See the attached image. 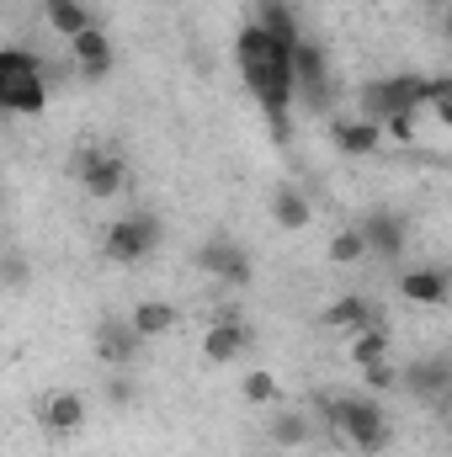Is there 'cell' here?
I'll return each mask as SVG.
<instances>
[{
	"mask_svg": "<svg viewBox=\"0 0 452 457\" xmlns=\"http://www.w3.org/2000/svg\"><path fill=\"white\" fill-rule=\"evenodd\" d=\"M234 64H239V80L250 86V96L261 102V112L282 122L293 107V48L282 37H272L261 21H250L234 37Z\"/></svg>",
	"mask_w": 452,
	"mask_h": 457,
	"instance_id": "cell-1",
	"label": "cell"
},
{
	"mask_svg": "<svg viewBox=\"0 0 452 457\" xmlns=\"http://www.w3.org/2000/svg\"><path fill=\"white\" fill-rule=\"evenodd\" d=\"M448 80L442 75H383V80H367L362 86V117L367 122H383L394 112H426L437 102H448Z\"/></svg>",
	"mask_w": 452,
	"mask_h": 457,
	"instance_id": "cell-2",
	"label": "cell"
},
{
	"mask_svg": "<svg viewBox=\"0 0 452 457\" xmlns=\"http://www.w3.org/2000/svg\"><path fill=\"white\" fill-rule=\"evenodd\" d=\"M320 420H325V431L336 436L340 447H351V453H383L389 447V415H383V404L378 399H362V394H346V399H331V404H320Z\"/></svg>",
	"mask_w": 452,
	"mask_h": 457,
	"instance_id": "cell-3",
	"label": "cell"
},
{
	"mask_svg": "<svg viewBox=\"0 0 452 457\" xmlns=\"http://www.w3.org/2000/svg\"><path fill=\"white\" fill-rule=\"evenodd\" d=\"M48 107V80H43V59L27 48H0V112L38 117Z\"/></svg>",
	"mask_w": 452,
	"mask_h": 457,
	"instance_id": "cell-4",
	"label": "cell"
},
{
	"mask_svg": "<svg viewBox=\"0 0 452 457\" xmlns=\"http://www.w3.org/2000/svg\"><path fill=\"white\" fill-rule=\"evenodd\" d=\"M70 170H75V181L86 187V197H96V203H107V197H122V192H128V165L117 160L113 149L80 144V149L70 154Z\"/></svg>",
	"mask_w": 452,
	"mask_h": 457,
	"instance_id": "cell-5",
	"label": "cell"
},
{
	"mask_svg": "<svg viewBox=\"0 0 452 457\" xmlns=\"http://www.w3.org/2000/svg\"><path fill=\"white\" fill-rule=\"evenodd\" d=\"M155 245H160V224H155L149 213L117 219V224L107 228V239H102V250H107V261H113V266H138Z\"/></svg>",
	"mask_w": 452,
	"mask_h": 457,
	"instance_id": "cell-6",
	"label": "cell"
},
{
	"mask_svg": "<svg viewBox=\"0 0 452 457\" xmlns=\"http://www.w3.org/2000/svg\"><path fill=\"white\" fill-rule=\"evenodd\" d=\"M197 271H208L213 282H224V287H245L250 277H255V261H250V250L245 245H234V239H208L203 250H197Z\"/></svg>",
	"mask_w": 452,
	"mask_h": 457,
	"instance_id": "cell-7",
	"label": "cell"
},
{
	"mask_svg": "<svg viewBox=\"0 0 452 457\" xmlns=\"http://www.w3.org/2000/svg\"><path fill=\"white\" fill-rule=\"evenodd\" d=\"M70 64H75V75H86V80H107V75H113V37H107L102 21H91V27H80V32L70 37Z\"/></svg>",
	"mask_w": 452,
	"mask_h": 457,
	"instance_id": "cell-8",
	"label": "cell"
},
{
	"mask_svg": "<svg viewBox=\"0 0 452 457\" xmlns=\"http://www.w3.org/2000/svg\"><path fill=\"white\" fill-rule=\"evenodd\" d=\"M399 388L405 394H415V399H426V404H442L452 388V367L448 356H415L405 372H399Z\"/></svg>",
	"mask_w": 452,
	"mask_h": 457,
	"instance_id": "cell-9",
	"label": "cell"
},
{
	"mask_svg": "<svg viewBox=\"0 0 452 457\" xmlns=\"http://www.w3.org/2000/svg\"><path fill=\"white\" fill-rule=\"evenodd\" d=\"M320 410H277L272 415V426H266V436H272V447H282V453H298V447H309V442H320Z\"/></svg>",
	"mask_w": 452,
	"mask_h": 457,
	"instance_id": "cell-10",
	"label": "cell"
},
{
	"mask_svg": "<svg viewBox=\"0 0 452 457\" xmlns=\"http://www.w3.org/2000/svg\"><path fill=\"white\" fill-rule=\"evenodd\" d=\"M245 351H250V325H245V320H213V325L203 330V356H208L213 367L239 361Z\"/></svg>",
	"mask_w": 452,
	"mask_h": 457,
	"instance_id": "cell-11",
	"label": "cell"
},
{
	"mask_svg": "<svg viewBox=\"0 0 452 457\" xmlns=\"http://www.w3.org/2000/svg\"><path fill=\"white\" fill-rule=\"evenodd\" d=\"M399 293H405L410 303H421V309H448L452 282H448L442 266H410V271L399 277Z\"/></svg>",
	"mask_w": 452,
	"mask_h": 457,
	"instance_id": "cell-12",
	"label": "cell"
},
{
	"mask_svg": "<svg viewBox=\"0 0 452 457\" xmlns=\"http://www.w3.org/2000/svg\"><path fill=\"white\" fill-rule=\"evenodd\" d=\"M38 415H43V426H48L54 436H75V431L86 426V399H80L75 388H54V394H43Z\"/></svg>",
	"mask_w": 452,
	"mask_h": 457,
	"instance_id": "cell-13",
	"label": "cell"
},
{
	"mask_svg": "<svg viewBox=\"0 0 452 457\" xmlns=\"http://www.w3.org/2000/svg\"><path fill=\"white\" fill-rule=\"evenodd\" d=\"M362 239H367V255H389V261H399L405 245H410V224H405L399 213H367Z\"/></svg>",
	"mask_w": 452,
	"mask_h": 457,
	"instance_id": "cell-14",
	"label": "cell"
},
{
	"mask_svg": "<svg viewBox=\"0 0 452 457\" xmlns=\"http://www.w3.org/2000/svg\"><path fill=\"white\" fill-rule=\"evenodd\" d=\"M96 356H102L107 367H128V361L138 356V330H133L128 320H102V325H96Z\"/></svg>",
	"mask_w": 452,
	"mask_h": 457,
	"instance_id": "cell-15",
	"label": "cell"
},
{
	"mask_svg": "<svg viewBox=\"0 0 452 457\" xmlns=\"http://www.w3.org/2000/svg\"><path fill=\"white\" fill-rule=\"evenodd\" d=\"M128 325L138 330V341H149V336H171V330L181 325V314H176V303H165V298H144V303H133Z\"/></svg>",
	"mask_w": 452,
	"mask_h": 457,
	"instance_id": "cell-16",
	"label": "cell"
},
{
	"mask_svg": "<svg viewBox=\"0 0 452 457\" xmlns=\"http://www.w3.org/2000/svg\"><path fill=\"white\" fill-rule=\"evenodd\" d=\"M367 325H383V320H378V303H367L362 293H346L325 309V330H367Z\"/></svg>",
	"mask_w": 452,
	"mask_h": 457,
	"instance_id": "cell-17",
	"label": "cell"
},
{
	"mask_svg": "<svg viewBox=\"0 0 452 457\" xmlns=\"http://www.w3.org/2000/svg\"><path fill=\"white\" fill-rule=\"evenodd\" d=\"M331 138H336L340 154L362 160V154H372V149L383 144V128H378V122H367V117H356V122H336V128H331Z\"/></svg>",
	"mask_w": 452,
	"mask_h": 457,
	"instance_id": "cell-18",
	"label": "cell"
},
{
	"mask_svg": "<svg viewBox=\"0 0 452 457\" xmlns=\"http://www.w3.org/2000/svg\"><path fill=\"white\" fill-rule=\"evenodd\" d=\"M43 21H48V32H59L64 43L80 32V27H91L96 16H91V5L86 0H43Z\"/></svg>",
	"mask_w": 452,
	"mask_h": 457,
	"instance_id": "cell-19",
	"label": "cell"
},
{
	"mask_svg": "<svg viewBox=\"0 0 452 457\" xmlns=\"http://www.w3.org/2000/svg\"><path fill=\"white\" fill-rule=\"evenodd\" d=\"M272 219H277V228L298 234V228H309L314 208H309V197H304L298 187H277V197H272Z\"/></svg>",
	"mask_w": 452,
	"mask_h": 457,
	"instance_id": "cell-20",
	"label": "cell"
},
{
	"mask_svg": "<svg viewBox=\"0 0 452 457\" xmlns=\"http://www.w3.org/2000/svg\"><path fill=\"white\" fill-rule=\"evenodd\" d=\"M239 399H245L250 410H272V404H282V383H277V372L250 367V372L239 378Z\"/></svg>",
	"mask_w": 452,
	"mask_h": 457,
	"instance_id": "cell-21",
	"label": "cell"
},
{
	"mask_svg": "<svg viewBox=\"0 0 452 457\" xmlns=\"http://www.w3.org/2000/svg\"><path fill=\"white\" fill-rule=\"evenodd\" d=\"M356 367H372V361H389V330L383 325H367V330H351V351H346Z\"/></svg>",
	"mask_w": 452,
	"mask_h": 457,
	"instance_id": "cell-22",
	"label": "cell"
},
{
	"mask_svg": "<svg viewBox=\"0 0 452 457\" xmlns=\"http://www.w3.org/2000/svg\"><path fill=\"white\" fill-rule=\"evenodd\" d=\"M325 261H331V266H356V261H367V239H362V228H336L331 245H325Z\"/></svg>",
	"mask_w": 452,
	"mask_h": 457,
	"instance_id": "cell-23",
	"label": "cell"
},
{
	"mask_svg": "<svg viewBox=\"0 0 452 457\" xmlns=\"http://www.w3.org/2000/svg\"><path fill=\"white\" fill-rule=\"evenodd\" d=\"M27 282H32L27 255H21V250H5V255H0V287H27Z\"/></svg>",
	"mask_w": 452,
	"mask_h": 457,
	"instance_id": "cell-24",
	"label": "cell"
},
{
	"mask_svg": "<svg viewBox=\"0 0 452 457\" xmlns=\"http://www.w3.org/2000/svg\"><path fill=\"white\" fill-rule=\"evenodd\" d=\"M362 383L372 394H389V388H399V372H394V361H372V367H362Z\"/></svg>",
	"mask_w": 452,
	"mask_h": 457,
	"instance_id": "cell-25",
	"label": "cell"
},
{
	"mask_svg": "<svg viewBox=\"0 0 452 457\" xmlns=\"http://www.w3.org/2000/svg\"><path fill=\"white\" fill-rule=\"evenodd\" d=\"M107 404H133V383L128 378H107Z\"/></svg>",
	"mask_w": 452,
	"mask_h": 457,
	"instance_id": "cell-26",
	"label": "cell"
}]
</instances>
